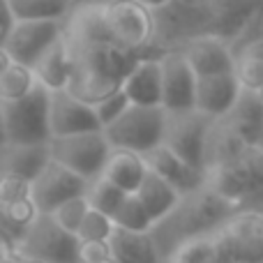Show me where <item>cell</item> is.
<instances>
[{
    "label": "cell",
    "mask_w": 263,
    "mask_h": 263,
    "mask_svg": "<svg viewBox=\"0 0 263 263\" xmlns=\"http://www.w3.org/2000/svg\"><path fill=\"white\" fill-rule=\"evenodd\" d=\"M236 210L238 208L229 205L227 201H222L215 192L203 187V190L185 196L182 203L178 205L166 219L155 224L150 233H153L162 256L168 261V256L185 240L203 236V233L217 231Z\"/></svg>",
    "instance_id": "6da1fadb"
},
{
    "label": "cell",
    "mask_w": 263,
    "mask_h": 263,
    "mask_svg": "<svg viewBox=\"0 0 263 263\" xmlns=\"http://www.w3.org/2000/svg\"><path fill=\"white\" fill-rule=\"evenodd\" d=\"M49 102L51 90L40 86L35 92L16 102H0V120H3V143L5 145H35L51 143L49 125Z\"/></svg>",
    "instance_id": "7a4b0ae2"
},
{
    "label": "cell",
    "mask_w": 263,
    "mask_h": 263,
    "mask_svg": "<svg viewBox=\"0 0 263 263\" xmlns=\"http://www.w3.org/2000/svg\"><path fill=\"white\" fill-rule=\"evenodd\" d=\"M168 129V114L164 106H139L132 104L114 125L104 132L111 145L118 150H132L148 155L164 143Z\"/></svg>",
    "instance_id": "3957f363"
},
{
    "label": "cell",
    "mask_w": 263,
    "mask_h": 263,
    "mask_svg": "<svg viewBox=\"0 0 263 263\" xmlns=\"http://www.w3.org/2000/svg\"><path fill=\"white\" fill-rule=\"evenodd\" d=\"M49 145L53 162L63 164L65 168L74 171L88 182H95L97 178L104 176V168L114 155V145L104 129L58 136L51 139Z\"/></svg>",
    "instance_id": "277c9868"
},
{
    "label": "cell",
    "mask_w": 263,
    "mask_h": 263,
    "mask_svg": "<svg viewBox=\"0 0 263 263\" xmlns=\"http://www.w3.org/2000/svg\"><path fill=\"white\" fill-rule=\"evenodd\" d=\"M215 236L222 263H263V210H236Z\"/></svg>",
    "instance_id": "5b68a950"
},
{
    "label": "cell",
    "mask_w": 263,
    "mask_h": 263,
    "mask_svg": "<svg viewBox=\"0 0 263 263\" xmlns=\"http://www.w3.org/2000/svg\"><path fill=\"white\" fill-rule=\"evenodd\" d=\"M104 21L114 37V44L127 53L148 46L157 32L155 12L136 0H106Z\"/></svg>",
    "instance_id": "8992f818"
},
{
    "label": "cell",
    "mask_w": 263,
    "mask_h": 263,
    "mask_svg": "<svg viewBox=\"0 0 263 263\" xmlns=\"http://www.w3.org/2000/svg\"><path fill=\"white\" fill-rule=\"evenodd\" d=\"M16 250L40 263H81V240L53 222L51 215H40Z\"/></svg>",
    "instance_id": "52a82bcc"
},
{
    "label": "cell",
    "mask_w": 263,
    "mask_h": 263,
    "mask_svg": "<svg viewBox=\"0 0 263 263\" xmlns=\"http://www.w3.org/2000/svg\"><path fill=\"white\" fill-rule=\"evenodd\" d=\"M217 120L205 118L199 111L168 116V129L164 143L182 157L187 164L205 173V157H208V141Z\"/></svg>",
    "instance_id": "ba28073f"
},
{
    "label": "cell",
    "mask_w": 263,
    "mask_h": 263,
    "mask_svg": "<svg viewBox=\"0 0 263 263\" xmlns=\"http://www.w3.org/2000/svg\"><path fill=\"white\" fill-rule=\"evenodd\" d=\"M65 37L63 21H16V26L3 37V49L14 63L35 67L37 60Z\"/></svg>",
    "instance_id": "9c48e42d"
},
{
    "label": "cell",
    "mask_w": 263,
    "mask_h": 263,
    "mask_svg": "<svg viewBox=\"0 0 263 263\" xmlns=\"http://www.w3.org/2000/svg\"><path fill=\"white\" fill-rule=\"evenodd\" d=\"M162 58L164 86H162V106L168 116L196 111V72L187 63L182 49L166 51Z\"/></svg>",
    "instance_id": "30bf717a"
},
{
    "label": "cell",
    "mask_w": 263,
    "mask_h": 263,
    "mask_svg": "<svg viewBox=\"0 0 263 263\" xmlns=\"http://www.w3.org/2000/svg\"><path fill=\"white\" fill-rule=\"evenodd\" d=\"M88 187H90V182L83 180L81 176L65 168L63 164L51 162L40 173V178L32 180L30 196L40 215H51L55 208H60L67 201L77 199V196H86Z\"/></svg>",
    "instance_id": "8fae6325"
},
{
    "label": "cell",
    "mask_w": 263,
    "mask_h": 263,
    "mask_svg": "<svg viewBox=\"0 0 263 263\" xmlns=\"http://www.w3.org/2000/svg\"><path fill=\"white\" fill-rule=\"evenodd\" d=\"M49 125H51V136L53 139L102 129L95 106L90 102L81 100L79 95H74L67 88L65 90H51Z\"/></svg>",
    "instance_id": "7c38bea8"
},
{
    "label": "cell",
    "mask_w": 263,
    "mask_h": 263,
    "mask_svg": "<svg viewBox=\"0 0 263 263\" xmlns=\"http://www.w3.org/2000/svg\"><path fill=\"white\" fill-rule=\"evenodd\" d=\"M182 53L196 77H217V74L236 72V51L227 40H222V35L215 32L190 37L182 46Z\"/></svg>",
    "instance_id": "4fadbf2b"
},
{
    "label": "cell",
    "mask_w": 263,
    "mask_h": 263,
    "mask_svg": "<svg viewBox=\"0 0 263 263\" xmlns=\"http://www.w3.org/2000/svg\"><path fill=\"white\" fill-rule=\"evenodd\" d=\"M242 86L236 72L217 77H199L196 81V111L210 120H224L236 106Z\"/></svg>",
    "instance_id": "5bb4252c"
},
{
    "label": "cell",
    "mask_w": 263,
    "mask_h": 263,
    "mask_svg": "<svg viewBox=\"0 0 263 263\" xmlns=\"http://www.w3.org/2000/svg\"><path fill=\"white\" fill-rule=\"evenodd\" d=\"M145 162H148L150 171H155L166 182H171L182 196H190L205 187V173L187 164L182 157H178L166 143H162L153 153L145 155Z\"/></svg>",
    "instance_id": "9a60e30c"
},
{
    "label": "cell",
    "mask_w": 263,
    "mask_h": 263,
    "mask_svg": "<svg viewBox=\"0 0 263 263\" xmlns=\"http://www.w3.org/2000/svg\"><path fill=\"white\" fill-rule=\"evenodd\" d=\"M162 86H164L162 58H141L136 63H132L120 88L127 92L132 104L162 106Z\"/></svg>",
    "instance_id": "2e32d148"
},
{
    "label": "cell",
    "mask_w": 263,
    "mask_h": 263,
    "mask_svg": "<svg viewBox=\"0 0 263 263\" xmlns=\"http://www.w3.org/2000/svg\"><path fill=\"white\" fill-rule=\"evenodd\" d=\"M37 72V79L44 88L49 90H65L69 88L77 72V51H74L72 42L67 40V35L63 40H58L32 67Z\"/></svg>",
    "instance_id": "e0dca14e"
},
{
    "label": "cell",
    "mask_w": 263,
    "mask_h": 263,
    "mask_svg": "<svg viewBox=\"0 0 263 263\" xmlns=\"http://www.w3.org/2000/svg\"><path fill=\"white\" fill-rule=\"evenodd\" d=\"M53 162L49 143H35V145H5L3 143V176H16L23 180L32 182L40 178L49 164Z\"/></svg>",
    "instance_id": "ac0fdd59"
},
{
    "label": "cell",
    "mask_w": 263,
    "mask_h": 263,
    "mask_svg": "<svg viewBox=\"0 0 263 263\" xmlns=\"http://www.w3.org/2000/svg\"><path fill=\"white\" fill-rule=\"evenodd\" d=\"M222 123L227 127H231L245 143L256 145V141H259L263 132V95L261 92L242 90L236 106Z\"/></svg>",
    "instance_id": "d6986e66"
},
{
    "label": "cell",
    "mask_w": 263,
    "mask_h": 263,
    "mask_svg": "<svg viewBox=\"0 0 263 263\" xmlns=\"http://www.w3.org/2000/svg\"><path fill=\"white\" fill-rule=\"evenodd\" d=\"M111 250L116 263H166L153 233H134L116 227Z\"/></svg>",
    "instance_id": "ffe728a7"
},
{
    "label": "cell",
    "mask_w": 263,
    "mask_h": 263,
    "mask_svg": "<svg viewBox=\"0 0 263 263\" xmlns=\"http://www.w3.org/2000/svg\"><path fill=\"white\" fill-rule=\"evenodd\" d=\"M136 196H139L141 203L145 205V210H148V215L153 217L155 224L166 219L168 215L182 203V199H185L171 182H166L155 171H148V176H145V180L141 182Z\"/></svg>",
    "instance_id": "44dd1931"
},
{
    "label": "cell",
    "mask_w": 263,
    "mask_h": 263,
    "mask_svg": "<svg viewBox=\"0 0 263 263\" xmlns=\"http://www.w3.org/2000/svg\"><path fill=\"white\" fill-rule=\"evenodd\" d=\"M148 171L150 168H148V162H145V155L114 148V155H111L102 178L111 180L123 192H127V194H136L141 182H143L145 176H148Z\"/></svg>",
    "instance_id": "7402d4cb"
},
{
    "label": "cell",
    "mask_w": 263,
    "mask_h": 263,
    "mask_svg": "<svg viewBox=\"0 0 263 263\" xmlns=\"http://www.w3.org/2000/svg\"><path fill=\"white\" fill-rule=\"evenodd\" d=\"M0 60H3V67H0V102L23 100L42 86L37 72L30 65L14 63L5 51H0Z\"/></svg>",
    "instance_id": "603a6c76"
},
{
    "label": "cell",
    "mask_w": 263,
    "mask_h": 263,
    "mask_svg": "<svg viewBox=\"0 0 263 263\" xmlns=\"http://www.w3.org/2000/svg\"><path fill=\"white\" fill-rule=\"evenodd\" d=\"M16 21H67L77 9V0H3Z\"/></svg>",
    "instance_id": "cb8c5ba5"
},
{
    "label": "cell",
    "mask_w": 263,
    "mask_h": 263,
    "mask_svg": "<svg viewBox=\"0 0 263 263\" xmlns=\"http://www.w3.org/2000/svg\"><path fill=\"white\" fill-rule=\"evenodd\" d=\"M166 263H222V252L215 231L185 240L168 256Z\"/></svg>",
    "instance_id": "d4e9b609"
},
{
    "label": "cell",
    "mask_w": 263,
    "mask_h": 263,
    "mask_svg": "<svg viewBox=\"0 0 263 263\" xmlns=\"http://www.w3.org/2000/svg\"><path fill=\"white\" fill-rule=\"evenodd\" d=\"M88 203H90V208L100 210V213L109 215L111 219L118 215V210L123 208V203L127 201V192H123L118 185H114L111 180H106V178H97L95 182H90V187H88Z\"/></svg>",
    "instance_id": "484cf974"
},
{
    "label": "cell",
    "mask_w": 263,
    "mask_h": 263,
    "mask_svg": "<svg viewBox=\"0 0 263 263\" xmlns=\"http://www.w3.org/2000/svg\"><path fill=\"white\" fill-rule=\"evenodd\" d=\"M116 227L125 229V231H134V233H150L155 227L153 217L148 215L145 205L141 203V199L136 194H129L127 201L123 203V208L118 210V215L114 217Z\"/></svg>",
    "instance_id": "4316f807"
},
{
    "label": "cell",
    "mask_w": 263,
    "mask_h": 263,
    "mask_svg": "<svg viewBox=\"0 0 263 263\" xmlns=\"http://www.w3.org/2000/svg\"><path fill=\"white\" fill-rule=\"evenodd\" d=\"M116 231V222L109 215L100 213V210L90 208L83 219L81 229H79V240L81 242H109L114 238Z\"/></svg>",
    "instance_id": "83f0119b"
},
{
    "label": "cell",
    "mask_w": 263,
    "mask_h": 263,
    "mask_svg": "<svg viewBox=\"0 0 263 263\" xmlns=\"http://www.w3.org/2000/svg\"><path fill=\"white\" fill-rule=\"evenodd\" d=\"M88 210H90L88 196H77V199L63 203L60 208H55L53 213H51V217H53V222L58 224L60 229H65V231L72 233V236H79V229H81Z\"/></svg>",
    "instance_id": "f1b7e54d"
},
{
    "label": "cell",
    "mask_w": 263,
    "mask_h": 263,
    "mask_svg": "<svg viewBox=\"0 0 263 263\" xmlns=\"http://www.w3.org/2000/svg\"><path fill=\"white\" fill-rule=\"evenodd\" d=\"M92 106H95V111H97V118H100V123H102V129H106L109 125H114L116 120L129 109L132 102H129L127 92H125L123 88H118L116 92L106 95L104 100H100Z\"/></svg>",
    "instance_id": "f546056e"
},
{
    "label": "cell",
    "mask_w": 263,
    "mask_h": 263,
    "mask_svg": "<svg viewBox=\"0 0 263 263\" xmlns=\"http://www.w3.org/2000/svg\"><path fill=\"white\" fill-rule=\"evenodd\" d=\"M236 77L242 90L261 92L263 95V60L236 58Z\"/></svg>",
    "instance_id": "4dcf8cb0"
},
{
    "label": "cell",
    "mask_w": 263,
    "mask_h": 263,
    "mask_svg": "<svg viewBox=\"0 0 263 263\" xmlns=\"http://www.w3.org/2000/svg\"><path fill=\"white\" fill-rule=\"evenodd\" d=\"M30 190H32V182L16 176H3V182H0V205L30 199Z\"/></svg>",
    "instance_id": "1f68e13d"
},
{
    "label": "cell",
    "mask_w": 263,
    "mask_h": 263,
    "mask_svg": "<svg viewBox=\"0 0 263 263\" xmlns=\"http://www.w3.org/2000/svg\"><path fill=\"white\" fill-rule=\"evenodd\" d=\"M114 259V250L109 242H81V263H102Z\"/></svg>",
    "instance_id": "d6a6232c"
},
{
    "label": "cell",
    "mask_w": 263,
    "mask_h": 263,
    "mask_svg": "<svg viewBox=\"0 0 263 263\" xmlns=\"http://www.w3.org/2000/svg\"><path fill=\"white\" fill-rule=\"evenodd\" d=\"M236 58H250V60H263V32L254 35L236 49Z\"/></svg>",
    "instance_id": "836d02e7"
},
{
    "label": "cell",
    "mask_w": 263,
    "mask_h": 263,
    "mask_svg": "<svg viewBox=\"0 0 263 263\" xmlns=\"http://www.w3.org/2000/svg\"><path fill=\"white\" fill-rule=\"evenodd\" d=\"M136 3H141V5H145V7L150 9V12H159V9H166V7H171L176 0H136Z\"/></svg>",
    "instance_id": "e575fe53"
},
{
    "label": "cell",
    "mask_w": 263,
    "mask_h": 263,
    "mask_svg": "<svg viewBox=\"0 0 263 263\" xmlns=\"http://www.w3.org/2000/svg\"><path fill=\"white\" fill-rule=\"evenodd\" d=\"M254 148H259L261 153H263V132H261V136H259V141H256V145H254Z\"/></svg>",
    "instance_id": "d590c367"
},
{
    "label": "cell",
    "mask_w": 263,
    "mask_h": 263,
    "mask_svg": "<svg viewBox=\"0 0 263 263\" xmlns=\"http://www.w3.org/2000/svg\"><path fill=\"white\" fill-rule=\"evenodd\" d=\"M102 263H116V261H114V259H111V261H102Z\"/></svg>",
    "instance_id": "8d00e7d4"
}]
</instances>
